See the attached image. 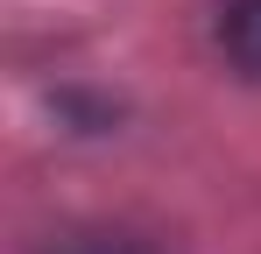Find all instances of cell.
Segmentation results:
<instances>
[{"mask_svg": "<svg viewBox=\"0 0 261 254\" xmlns=\"http://www.w3.org/2000/svg\"><path fill=\"white\" fill-rule=\"evenodd\" d=\"M219 49L240 78H261V0H219Z\"/></svg>", "mask_w": 261, "mask_h": 254, "instance_id": "cell-1", "label": "cell"}]
</instances>
